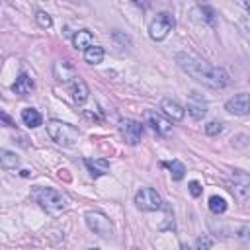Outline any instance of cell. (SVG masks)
Segmentation results:
<instances>
[{"label":"cell","mask_w":250,"mask_h":250,"mask_svg":"<svg viewBox=\"0 0 250 250\" xmlns=\"http://www.w3.org/2000/svg\"><path fill=\"white\" fill-rule=\"evenodd\" d=\"M176 62L180 64V68L184 72H188L191 78H195L197 82H201L203 86L207 88H215V90H221L225 86H229L230 78L227 74L225 68L221 66H213L209 62H205L201 57H197L195 53H178L176 55Z\"/></svg>","instance_id":"1"},{"label":"cell","mask_w":250,"mask_h":250,"mask_svg":"<svg viewBox=\"0 0 250 250\" xmlns=\"http://www.w3.org/2000/svg\"><path fill=\"white\" fill-rule=\"evenodd\" d=\"M35 197H37V203L41 205V209L47 211L49 215H59V213H62L68 207V197L62 191L53 189V188L37 189Z\"/></svg>","instance_id":"2"},{"label":"cell","mask_w":250,"mask_h":250,"mask_svg":"<svg viewBox=\"0 0 250 250\" xmlns=\"http://www.w3.org/2000/svg\"><path fill=\"white\" fill-rule=\"evenodd\" d=\"M47 133L57 145H62V146H72L80 135L74 125H70L66 121H59V119H51L47 123Z\"/></svg>","instance_id":"3"},{"label":"cell","mask_w":250,"mask_h":250,"mask_svg":"<svg viewBox=\"0 0 250 250\" xmlns=\"http://www.w3.org/2000/svg\"><path fill=\"white\" fill-rule=\"evenodd\" d=\"M174 29V16L170 12H160L148 25V35L154 41H162Z\"/></svg>","instance_id":"4"},{"label":"cell","mask_w":250,"mask_h":250,"mask_svg":"<svg viewBox=\"0 0 250 250\" xmlns=\"http://www.w3.org/2000/svg\"><path fill=\"white\" fill-rule=\"evenodd\" d=\"M84 219H86L88 229L94 230L98 236H102V238H109V236L113 234V225H111V221H109L104 213L88 211V213L84 215Z\"/></svg>","instance_id":"5"},{"label":"cell","mask_w":250,"mask_h":250,"mask_svg":"<svg viewBox=\"0 0 250 250\" xmlns=\"http://www.w3.org/2000/svg\"><path fill=\"white\" fill-rule=\"evenodd\" d=\"M135 205L141 211H158L162 209V199L152 188H141L135 193Z\"/></svg>","instance_id":"6"},{"label":"cell","mask_w":250,"mask_h":250,"mask_svg":"<svg viewBox=\"0 0 250 250\" xmlns=\"http://www.w3.org/2000/svg\"><path fill=\"white\" fill-rule=\"evenodd\" d=\"M145 123L150 125V129H154L160 137H170V133H172V121H168L166 117H162L154 109L145 111Z\"/></svg>","instance_id":"7"},{"label":"cell","mask_w":250,"mask_h":250,"mask_svg":"<svg viewBox=\"0 0 250 250\" xmlns=\"http://www.w3.org/2000/svg\"><path fill=\"white\" fill-rule=\"evenodd\" d=\"M119 131H121L127 145H139L141 139H143V125L135 119H121L119 121Z\"/></svg>","instance_id":"8"},{"label":"cell","mask_w":250,"mask_h":250,"mask_svg":"<svg viewBox=\"0 0 250 250\" xmlns=\"http://www.w3.org/2000/svg\"><path fill=\"white\" fill-rule=\"evenodd\" d=\"M188 113L195 121H199V119L205 117V113H207V102H205V98L199 92H191L189 94V98H188Z\"/></svg>","instance_id":"9"},{"label":"cell","mask_w":250,"mask_h":250,"mask_svg":"<svg viewBox=\"0 0 250 250\" xmlns=\"http://www.w3.org/2000/svg\"><path fill=\"white\" fill-rule=\"evenodd\" d=\"M225 109L229 113H234V115H246L248 113V94L246 92L236 94L234 98H230L225 104Z\"/></svg>","instance_id":"10"},{"label":"cell","mask_w":250,"mask_h":250,"mask_svg":"<svg viewBox=\"0 0 250 250\" xmlns=\"http://www.w3.org/2000/svg\"><path fill=\"white\" fill-rule=\"evenodd\" d=\"M160 109L164 111V115L168 117V121H170V119H172V121L184 119V107H182L178 102L170 100V98H164V100L160 102Z\"/></svg>","instance_id":"11"},{"label":"cell","mask_w":250,"mask_h":250,"mask_svg":"<svg viewBox=\"0 0 250 250\" xmlns=\"http://www.w3.org/2000/svg\"><path fill=\"white\" fill-rule=\"evenodd\" d=\"M234 176H236L240 182H236V180H234L232 193H234V197H236L238 201H246V199H248V195H250V180H248V176H246L244 172H236Z\"/></svg>","instance_id":"12"},{"label":"cell","mask_w":250,"mask_h":250,"mask_svg":"<svg viewBox=\"0 0 250 250\" xmlns=\"http://www.w3.org/2000/svg\"><path fill=\"white\" fill-rule=\"evenodd\" d=\"M53 74H55V78L59 82H68V80L76 78V68L70 62H66V61H59L53 66Z\"/></svg>","instance_id":"13"},{"label":"cell","mask_w":250,"mask_h":250,"mask_svg":"<svg viewBox=\"0 0 250 250\" xmlns=\"http://www.w3.org/2000/svg\"><path fill=\"white\" fill-rule=\"evenodd\" d=\"M84 164H86V168L90 170L92 178H100V176H104V174L109 172V162H107L105 158H94V160H92V158H86Z\"/></svg>","instance_id":"14"},{"label":"cell","mask_w":250,"mask_h":250,"mask_svg":"<svg viewBox=\"0 0 250 250\" xmlns=\"http://www.w3.org/2000/svg\"><path fill=\"white\" fill-rule=\"evenodd\" d=\"M12 90H14L18 96H27V94H31V90H33V80H31L25 72H21V74L16 78V82L12 84Z\"/></svg>","instance_id":"15"},{"label":"cell","mask_w":250,"mask_h":250,"mask_svg":"<svg viewBox=\"0 0 250 250\" xmlns=\"http://www.w3.org/2000/svg\"><path fill=\"white\" fill-rule=\"evenodd\" d=\"M72 43H74V47L76 49H88V47H92V43H94V35L88 31V29H78L74 35H72Z\"/></svg>","instance_id":"16"},{"label":"cell","mask_w":250,"mask_h":250,"mask_svg":"<svg viewBox=\"0 0 250 250\" xmlns=\"http://www.w3.org/2000/svg\"><path fill=\"white\" fill-rule=\"evenodd\" d=\"M88 94H90V90H88L86 82L76 78V80H74V84H72V100H74V104L82 105V104L88 100Z\"/></svg>","instance_id":"17"},{"label":"cell","mask_w":250,"mask_h":250,"mask_svg":"<svg viewBox=\"0 0 250 250\" xmlns=\"http://www.w3.org/2000/svg\"><path fill=\"white\" fill-rule=\"evenodd\" d=\"M21 121L27 125V127H39L41 125V121H43V117H41V113L37 111V109H33V107H25L23 111H21Z\"/></svg>","instance_id":"18"},{"label":"cell","mask_w":250,"mask_h":250,"mask_svg":"<svg viewBox=\"0 0 250 250\" xmlns=\"http://www.w3.org/2000/svg\"><path fill=\"white\" fill-rule=\"evenodd\" d=\"M84 61H86L88 64H100V62L104 61V49L98 47V45L88 47V49L84 51Z\"/></svg>","instance_id":"19"},{"label":"cell","mask_w":250,"mask_h":250,"mask_svg":"<svg viewBox=\"0 0 250 250\" xmlns=\"http://www.w3.org/2000/svg\"><path fill=\"white\" fill-rule=\"evenodd\" d=\"M164 166L170 170V174H172V180H176V182H180L184 176H186V166L180 162V160H172V162H164Z\"/></svg>","instance_id":"20"},{"label":"cell","mask_w":250,"mask_h":250,"mask_svg":"<svg viewBox=\"0 0 250 250\" xmlns=\"http://www.w3.org/2000/svg\"><path fill=\"white\" fill-rule=\"evenodd\" d=\"M20 164V158L16 156V152H10V150H0V166L2 168H16Z\"/></svg>","instance_id":"21"},{"label":"cell","mask_w":250,"mask_h":250,"mask_svg":"<svg viewBox=\"0 0 250 250\" xmlns=\"http://www.w3.org/2000/svg\"><path fill=\"white\" fill-rule=\"evenodd\" d=\"M209 209H211V213H215V215L225 213V211H227V201H225L223 197H219V195H211V197H209Z\"/></svg>","instance_id":"22"},{"label":"cell","mask_w":250,"mask_h":250,"mask_svg":"<svg viewBox=\"0 0 250 250\" xmlns=\"http://www.w3.org/2000/svg\"><path fill=\"white\" fill-rule=\"evenodd\" d=\"M35 20H37V23H39L43 29H49V27L53 25V20H51V16H49L47 12H43V10H39V12L35 14Z\"/></svg>","instance_id":"23"},{"label":"cell","mask_w":250,"mask_h":250,"mask_svg":"<svg viewBox=\"0 0 250 250\" xmlns=\"http://www.w3.org/2000/svg\"><path fill=\"white\" fill-rule=\"evenodd\" d=\"M211 246H213V238L207 236V234H203V236H199V238L195 240V248H197V250H209Z\"/></svg>","instance_id":"24"},{"label":"cell","mask_w":250,"mask_h":250,"mask_svg":"<svg viewBox=\"0 0 250 250\" xmlns=\"http://www.w3.org/2000/svg\"><path fill=\"white\" fill-rule=\"evenodd\" d=\"M221 131H223V125H221L219 121H211V123L205 125V135H209V137H215V135H219Z\"/></svg>","instance_id":"25"},{"label":"cell","mask_w":250,"mask_h":250,"mask_svg":"<svg viewBox=\"0 0 250 250\" xmlns=\"http://www.w3.org/2000/svg\"><path fill=\"white\" fill-rule=\"evenodd\" d=\"M201 191H203V188L199 186V182H189V193H191L193 197H199Z\"/></svg>","instance_id":"26"},{"label":"cell","mask_w":250,"mask_h":250,"mask_svg":"<svg viewBox=\"0 0 250 250\" xmlns=\"http://www.w3.org/2000/svg\"><path fill=\"white\" fill-rule=\"evenodd\" d=\"M0 123L6 125V127H14V119L10 115H6L4 111H0Z\"/></svg>","instance_id":"27"},{"label":"cell","mask_w":250,"mask_h":250,"mask_svg":"<svg viewBox=\"0 0 250 250\" xmlns=\"http://www.w3.org/2000/svg\"><path fill=\"white\" fill-rule=\"evenodd\" d=\"M88 250H98V248H88Z\"/></svg>","instance_id":"28"}]
</instances>
